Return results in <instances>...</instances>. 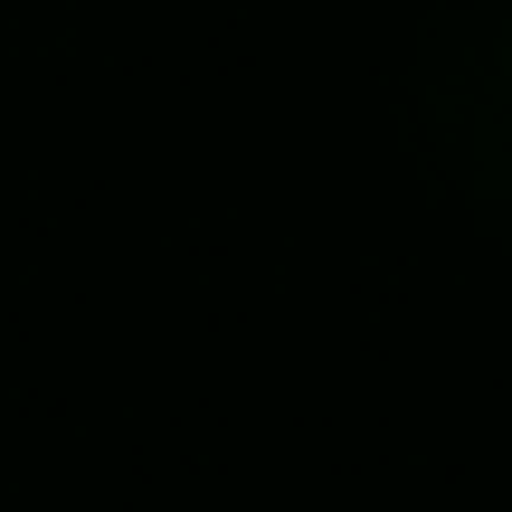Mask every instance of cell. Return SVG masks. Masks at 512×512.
<instances>
[{
	"label": "cell",
	"instance_id": "cell-1",
	"mask_svg": "<svg viewBox=\"0 0 512 512\" xmlns=\"http://www.w3.org/2000/svg\"><path fill=\"white\" fill-rule=\"evenodd\" d=\"M475 114H484V152L512 162V29L475 48Z\"/></svg>",
	"mask_w": 512,
	"mask_h": 512
}]
</instances>
